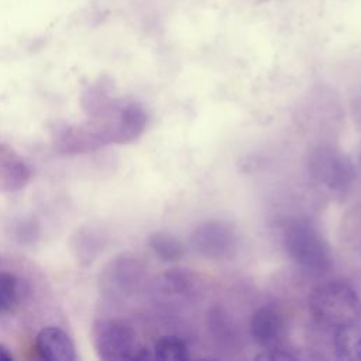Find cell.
Wrapping results in <instances>:
<instances>
[{
	"mask_svg": "<svg viewBox=\"0 0 361 361\" xmlns=\"http://www.w3.org/2000/svg\"><path fill=\"white\" fill-rule=\"evenodd\" d=\"M148 244L162 261H176L183 255L182 243L168 231H155L149 235Z\"/></svg>",
	"mask_w": 361,
	"mask_h": 361,
	"instance_id": "obj_12",
	"label": "cell"
},
{
	"mask_svg": "<svg viewBox=\"0 0 361 361\" xmlns=\"http://www.w3.org/2000/svg\"><path fill=\"white\" fill-rule=\"evenodd\" d=\"M310 171L320 183L336 192L347 190L354 180L351 161L331 148H320L312 155Z\"/></svg>",
	"mask_w": 361,
	"mask_h": 361,
	"instance_id": "obj_4",
	"label": "cell"
},
{
	"mask_svg": "<svg viewBox=\"0 0 361 361\" xmlns=\"http://www.w3.org/2000/svg\"><path fill=\"white\" fill-rule=\"evenodd\" d=\"M154 358L165 361H185L189 358V347L180 337L164 336L154 344Z\"/></svg>",
	"mask_w": 361,
	"mask_h": 361,
	"instance_id": "obj_13",
	"label": "cell"
},
{
	"mask_svg": "<svg viewBox=\"0 0 361 361\" xmlns=\"http://www.w3.org/2000/svg\"><path fill=\"white\" fill-rule=\"evenodd\" d=\"M334 348L340 360L361 361V331L357 324L334 330Z\"/></svg>",
	"mask_w": 361,
	"mask_h": 361,
	"instance_id": "obj_11",
	"label": "cell"
},
{
	"mask_svg": "<svg viewBox=\"0 0 361 361\" xmlns=\"http://www.w3.org/2000/svg\"><path fill=\"white\" fill-rule=\"evenodd\" d=\"M257 360L262 361H289V360H296L293 354H290L288 350H283L281 345L279 347H272V348H264L261 354L255 357Z\"/></svg>",
	"mask_w": 361,
	"mask_h": 361,
	"instance_id": "obj_15",
	"label": "cell"
},
{
	"mask_svg": "<svg viewBox=\"0 0 361 361\" xmlns=\"http://www.w3.org/2000/svg\"><path fill=\"white\" fill-rule=\"evenodd\" d=\"M147 123L145 111L138 104H128L120 113L113 140L117 142H128L137 138Z\"/></svg>",
	"mask_w": 361,
	"mask_h": 361,
	"instance_id": "obj_10",
	"label": "cell"
},
{
	"mask_svg": "<svg viewBox=\"0 0 361 361\" xmlns=\"http://www.w3.org/2000/svg\"><path fill=\"white\" fill-rule=\"evenodd\" d=\"M307 307L320 326L333 330L354 326L361 317L360 295L348 282L340 279L314 286L309 293Z\"/></svg>",
	"mask_w": 361,
	"mask_h": 361,
	"instance_id": "obj_1",
	"label": "cell"
},
{
	"mask_svg": "<svg viewBox=\"0 0 361 361\" xmlns=\"http://www.w3.org/2000/svg\"><path fill=\"white\" fill-rule=\"evenodd\" d=\"M190 241L197 252L212 259L230 258L237 248L234 228L220 220H210L196 227Z\"/></svg>",
	"mask_w": 361,
	"mask_h": 361,
	"instance_id": "obj_5",
	"label": "cell"
},
{
	"mask_svg": "<svg viewBox=\"0 0 361 361\" xmlns=\"http://www.w3.org/2000/svg\"><path fill=\"white\" fill-rule=\"evenodd\" d=\"M0 292L13 303L18 299V279L14 274L7 271H0Z\"/></svg>",
	"mask_w": 361,
	"mask_h": 361,
	"instance_id": "obj_14",
	"label": "cell"
},
{
	"mask_svg": "<svg viewBox=\"0 0 361 361\" xmlns=\"http://www.w3.org/2000/svg\"><path fill=\"white\" fill-rule=\"evenodd\" d=\"M142 265L133 255H120L106 268V281L114 285V289L124 293L131 290L140 281Z\"/></svg>",
	"mask_w": 361,
	"mask_h": 361,
	"instance_id": "obj_8",
	"label": "cell"
},
{
	"mask_svg": "<svg viewBox=\"0 0 361 361\" xmlns=\"http://www.w3.org/2000/svg\"><path fill=\"white\" fill-rule=\"evenodd\" d=\"M13 303L0 292V312H10L13 309Z\"/></svg>",
	"mask_w": 361,
	"mask_h": 361,
	"instance_id": "obj_16",
	"label": "cell"
},
{
	"mask_svg": "<svg viewBox=\"0 0 361 361\" xmlns=\"http://www.w3.org/2000/svg\"><path fill=\"white\" fill-rule=\"evenodd\" d=\"M92 340L97 355L102 360H134L140 345L135 343V333L121 320H99L93 324Z\"/></svg>",
	"mask_w": 361,
	"mask_h": 361,
	"instance_id": "obj_3",
	"label": "cell"
},
{
	"mask_svg": "<svg viewBox=\"0 0 361 361\" xmlns=\"http://www.w3.org/2000/svg\"><path fill=\"white\" fill-rule=\"evenodd\" d=\"M283 247L290 259L300 268L322 274L333 267V254L322 233L307 220L296 219L285 224Z\"/></svg>",
	"mask_w": 361,
	"mask_h": 361,
	"instance_id": "obj_2",
	"label": "cell"
},
{
	"mask_svg": "<svg viewBox=\"0 0 361 361\" xmlns=\"http://www.w3.org/2000/svg\"><path fill=\"white\" fill-rule=\"evenodd\" d=\"M193 282L195 281L189 272H185L182 269H169L168 272L162 274L157 279L155 288L158 293L172 300L175 299V300L185 302L193 295V290H195Z\"/></svg>",
	"mask_w": 361,
	"mask_h": 361,
	"instance_id": "obj_9",
	"label": "cell"
},
{
	"mask_svg": "<svg viewBox=\"0 0 361 361\" xmlns=\"http://www.w3.org/2000/svg\"><path fill=\"white\" fill-rule=\"evenodd\" d=\"M13 360H14V357L10 353V350L6 345L0 344V361H13Z\"/></svg>",
	"mask_w": 361,
	"mask_h": 361,
	"instance_id": "obj_17",
	"label": "cell"
},
{
	"mask_svg": "<svg viewBox=\"0 0 361 361\" xmlns=\"http://www.w3.org/2000/svg\"><path fill=\"white\" fill-rule=\"evenodd\" d=\"M250 331L252 338L264 348L279 347L283 336V320L274 307H259L251 317Z\"/></svg>",
	"mask_w": 361,
	"mask_h": 361,
	"instance_id": "obj_7",
	"label": "cell"
},
{
	"mask_svg": "<svg viewBox=\"0 0 361 361\" xmlns=\"http://www.w3.org/2000/svg\"><path fill=\"white\" fill-rule=\"evenodd\" d=\"M35 347L39 357L47 361H75L78 358L72 338L59 327L42 329L37 336Z\"/></svg>",
	"mask_w": 361,
	"mask_h": 361,
	"instance_id": "obj_6",
	"label": "cell"
}]
</instances>
